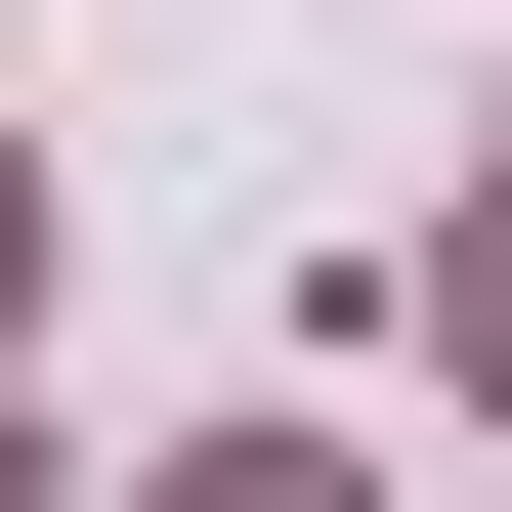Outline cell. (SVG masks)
Returning a JSON list of instances; mask_svg holds the SVG:
<instances>
[{
  "label": "cell",
  "mask_w": 512,
  "mask_h": 512,
  "mask_svg": "<svg viewBox=\"0 0 512 512\" xmlns=\"http://www.w3.org/2000/svg\"><path fill=\"white\" fill-rule=\"evenodd\" d=\"M171 512H342V470H299V427H214V470H171Z\"/></svg>",
  "instance_id": "6da1fadb"
},
{
  "label": "cell",
  "mask_w": 512,
  "mask_h": 512,
  "mask_svg": "<svg viewBox=\"0 0 512 512\" xmlns=\"http://www.w3.org/2000/svg\"><path fill=\"white\" fill-rule=\"evenodd\" d=\"M470 384H512V256H470Z\"/></svg>",
  "instance_id": "7a4b0ae2"
}]
</instances>
